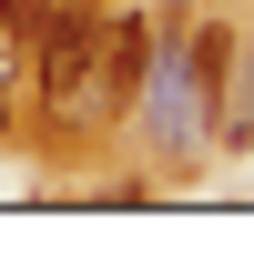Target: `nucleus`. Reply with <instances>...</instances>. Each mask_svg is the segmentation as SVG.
<instances>
[{
	"label": "nucleus",
	"instance_id": "3",
	"mask_svg": "<svg viewBox=\"0 0 254 254\" xmlns=\"http://www.w3.org/2000/svg\"><path fill=\"white\" fill-rule=\"evenodd\" d=\"M224 132L254 142V51H244V92H234V112H224Z\"/></svg>",
	"mask_w": 254,
	"mask_h": 254
},
{
	"label": "nucleus",
	"instance_id": "1",
	"mask_svg": "<svg viewBox=\"0 0 254 254\" xmlns=\"http://www.w3.org/2000/svg\"><path fill=\"white\" fill-rule=\"evenodd\" d=\"M31 71H41V102H51L61 122L102 112V10H92V0H51V10H41Z\"/></svg>",
	"mask_w": 254,
	"mask_h": 254
},
{
	"label": "nucleus",
	"instance_id": "2",
	"mask_svg": "<svg viewBox=\"0 0 254 254\" xmlns=\"http://www.w3.org/2000/svg\"><path fill=\"white\" fill-rule=\"evenodd\" d=\"M153 20H112V41H102V102L112 112H132L142 102V81H153Z\"/></svg>",
	"mask_w": 254,
	"mask_h": 254
}]
</instances>
